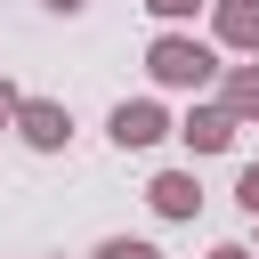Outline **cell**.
I'll list each match as a JSON object with an SVG mask.
<instances>
[{
  "instance_id": "obj_11",
  "label": "cell",
  "mask_w": 259,
  "mask_h": 259,
  "mask_svg": "<svg viewBox=\"0 0 259 259\" xmlns=\"http://www.w3.org/2000/svg\"><path fill=\"white\" fill-rule=\"evenodd\" d=\"M16 105H24V89H16V81H0V130H16Z\"/></svg>"
},
{
  "instance_id": "obj_10",
  "label": "cell",
  "mask_w": 259,
  "mask_h": 259,
  "mask_svg": "<svg viewBox=\"0 0 259 259\" xmlns=\"http://www.w3.org/2000/svg\"><path fill=\"white\" fill-rule=\"evenodd\" d=\"M146 8H154V16H162V24H186V16H194V8H202V0H146Z\"/></svg>"
},
{
  "instance_id": "obj_13",
  "label": "cell",
  "mask_w": 259,
  "mask_h": 259,
  "mask_svg": "<svg viewBox=\"0 0 259 259\" xmlns=\"http://www.w3.org/2000/svg\"><path fill=\"white\" fill-rule=\"evenodd\" d=\"M210 259H259V251H243V243H219V251H210Z\"/></svg>"
},
{
  "instance_id": "obj_6",
  "label": "cell",
  "mask_w": 259,
  "mask_h": 259,
  "mask_svg": "<svg viewBox=\"0 0 259 259\" xmlns=\"http://www.w3.org/2000/svg\"><path fill=\"white\" fill-rule=\"evenodd\" d=\"M146 202H154L162 219H194V210H202V186H194V170H154V178H146Z\"/></svg>"
},
{
  "instance_id": "obj_12",
  "label": "cell",
  "mask_w": 259,
  "mask_h": 259,
  "mask_svg": "<svg viewBox=\"0 0 259 259\" xmlns=\"http://www.w3.org/2000/svg\"><path fill=\"white\" fill-rule=\"evenodd\" d=\"M40 8H57V16H81V8H89V0H40Z\"/></svg>"
},
{
  "instance_id": "obj_9",
  "label": "cell",
  "mask_w": 259,
  "mask_h": 259,
  "mask_svg": "<svg viewBox=\"0 0 259 259\" xmlns=\"http://www.w3.org/2000/svg\"><path fill=\"white\" fill-rule=\"evenodd\" d=\"M235 202L259 219V162H243V170H235Z\"/></svg>"
},
{
  "instance_id": "obj_3",
  "label": "cell",
  "mask_w": 259,
  "mask_h": 259,
  "mask_svg": "<svg viewBox=\"0 0 259 259\" xmlns=\"http://www.w3.org/2000/svg\"><path fill=\"white\" fill-rule=\"evenodd\" d=\"M16 138H24L32 154H65V138H73V113H65L57 97H24V105H16Z\"/></svg>"
},
{
  "instance_id": "obj_8",
  "label": "cell",
  "mask_w": 259,
  "mask_h": 259,
  "mask_svg": "<svg viewBox=\"0 0 259 259\" xmlns=\"http://www.w3.org/2000/svg\"><path fill=\"white\" fill-rule=\"evenodd\" d=\"M97 259H162V251H154V243H138V235H105V243H97Z\"/></svg>"
},
{
  "instance_id": "obj_2",
  "label": "cell",
  "mask_w": 259,
  "mask_h": 259,
  "mask_svg": "<svg viewBox=\"0 0 259 259\" xmlns=\"http://www.w3.org/2000/svg\"><path fill=\"white\" fill-rule=\"evenodd\" d=\"M105 130H113V146H121V154H138V146H162V138H170V113H162L154 97H121Z\"/></svg>"
},
{
  "instance_id": "obj_7",
  "label": "cell",
  "mask_w": 259,
  "mask_h": 259,
  "mask_svg": "<svg viewBox=\"0 0 259 259\" xmlns=\"http://www.w3.org/2000/svg\"><path fill=\"white\" fill-rule=\"evenodd\" d=\"M219 105L235 121H259V65H219Z\"/></svg>"
},
{
  "instance_id": "obj_1",
  "label": "cell",
  "mask_w": 259,
  "mask_h": 259,
  "mask_svg": "<svg viewBox=\"0 0 259 259\" xmlns=\"http://www.w3.org/2000/svg\"><path fill=\"white\" fill-rule=\"evenodd\" d=\"M146 73H154V89H194V97H202V89L219 81V49L194 40V32H154Z\"/></svg>"
},
{
  "instance_id": "obj_4",
  "label": "cell",
  "mask_w": 259,
  "mask_h": 259,
  "mask_svg": "<svg viewBox=\"0 0 259 259\" xmlns=\"http://www.w3.org/2000/svg\"><path fill=\"white\" fill-rule=\"evenodd\" d=\"M235 130H243V121H235L227 105H194L186 121H170V138H186V154H227Z\"/></svg>"
},
{
  "instance_id": "obj_5",
  "label": "cell",
  "mask_w": 259,
  "mask_h": 259,
  "mask_svg": "<svg viewBox=\"0 0 259 259\" xmlns=\"http://www.w3.org/2000/svg\"><path fill=\"white\" fill-rule=\"evenodd\" d=\"M210 40L219 49H259V0H210Z\"/></svg>"
}]
</instances>
